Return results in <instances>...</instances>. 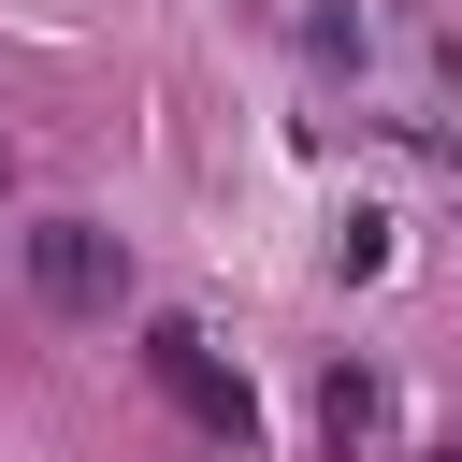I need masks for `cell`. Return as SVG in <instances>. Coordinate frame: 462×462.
Instances as JSON below:
<instances>
[{"instance_id":"cell-1","label":"cell","mask_w":462,"mask_h":462,"mask_svg":"<svg viewBox=\"0 0 462 462\" xmlns=\"http://www.w3.org/2000/svg\"><path fill=\"white\" fill-rule=\"evenodd\" d=\"M144 375H159V404H173L217 462H260V390L217 361V332H202V318H144Z\"/></svg>"},{"instance_id":"cell-2","label":"cell","mask_w":462,"mask_h":462,"mask_svg":"<svg viewBox=\"0 0 462 462\" xmlns=\"http://www.w3.org/2000/svg\"><path fill=\"white\" fill-rule=\"evenodd\" d=\"M29 303L72 318V332H101V318L130 303V245H116L101 217H43V231H29Z\"/></svg>"},{"instance_id":"cell-3","label":"cell","mask_w":462,"mask_h":462,"mask_svg":"<svg viewBox=\"0 0 462 462\" xmlns=\"http://www.w3.org/2000/svg\"><path fill=\"white\" fill-rule=\"evenodd\" d=\"M375 433H390L375 361H332V375H318V462H375Z\"/></svg>"},{"instance_id":"cell-4","label":"cell","mask_w":462,"mask_h":462,"mask_svg":"<svg viewBox=\"0 0 462 462\" xmlns=\"http://www.w3.org/2000/svg\"><path fill=\"white\" fill-rule=\"evenodd\" d=\"M0 188H14V144H0Z\"/></svg>"}]
</instances>
